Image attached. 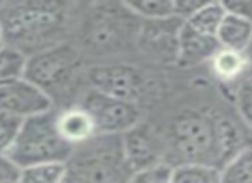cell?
Returning a JSON list of instances; mask_svg holds the SVG:
<instances>
[{
	"label": "cell",
	"instance_id": "cell-4",
	"mask_svg": "<svg viewBox=\"0 0 252 183\" xmlns=\"http://www.w3.org/2000/svg\"><path fill=\"white\" fill-rule=\"evenodd\" d=\"M79 62L81 57L77 48L63 43L28 57L24 77L45 91L55 105L57 94L63 93L76 82Z\"/></svg>",
	"mask_w": 252,
	"mask_h": 183
},
{
	"label": "cell",
	"instance_id": "cell-18",
	"mask_svg": "<svg viewBox=\"0 0 252 183\" xmlns=\"http://www.w3.org/2000/svg\"><path fill=\"white\" fill-rule=\"evenodd\" d=\"M233 101L244 127L252 132V72L235 84Z\"/></svg>",
	"mask_w": 252,
	"mask_h": 183
},
{
	"label": "cell",
	"instance_id": "cell-15",
	"mask_svg": "<svg viewBox=\"0 0 252 183\" xmlns=\"http://www.w3.org/2000/svg\"><path fill=\"white\" fill-rule=\"evenodd\" d=\"M126 9L132 16L143 17L153 23L175 19L173 17V0H141V2H126Z\"/></svg>",
	"mask_w": 252,
	"mask_h": 183
},
{
	"label": "cell",
	"instance_id": "cell-1",
	"mask_svg": "<svg viewBox=\"0 0 252 183\" xmlns=\"http://www.w3.org/2000/svg\"><path fill=\"white\" fill-rule=\"evenodd\" d=\"M74 3L50 0L0 2V29L3 45L33 57L67 43L74 26Z\"/></svg>",
	"mask_w": 252,
	"mask_h": 183
},
{
	"label": "cell",
	"instance_id": "cell-6",
	"mask_svg": "<svg viewBox=\"0 0 252 183\" xmlns=\"http://www.w3.org/2000/svg\"><path fill=\"white\" fill-rule=\"evenodd\" d=\"M88 89L117 100L136 103L143 91V77L129 65H94L86 70Z\"/></svg>",
	"mask_w": 252,
	"mask_h": 183
},
{
	"label": "cell",
	"instance_id": "cell-5",
	"mask_svg": "<svg viewBox=\"0 0 252 183\" xmlns=\"http://www.w3.org/2000/svg\"><path fill=\"white\" fill-rule=\"evenodd\" d=\"M77 105L93 118L98 135H124L139 125L141 110L136 103L105 96L96 91L86 89Z\"/></svg>",
	"mask_w": 252,
	"mask_h": 183
},
{
	"label": "cell",
	"instance_id": "cell-2",
	"mask_svg": "<svg viewBox=\"0 0 252 183\" xmlns=\"http://www.w3.org/2000/svg\"><path fill=\"white\" fill-rule=\"evenodd\" d=\"M74 147L60 137L55 125V108L26 118L7 154L19 168L41 163H69Z\"/></svg>",
	"mask_w": 252,
	"mask_h": 183
},
{
	"label": "cell",
	"instance_id": "cell-24",
	"mask_svg": "<svg viewBox=\"0 0 252 183\" xmlns=\"http://www.w3.org/2000/svg\"><path fill=\"white\" fill-rule=\"evenodd\" d=\"M62 183H91V182H88L84 177H81V175H77L76 171H72V170L67 168V175H65V178H63Z\"/></svg>",
	"mask_w": 252,
	"mask_h": 183
},
{
	"label": "cell",
	"instance_id": "cell-13",
	"mask_svg": "<svg viewBox=\"0 0 252 183\" xmlns=\"http://www.w3.org/2000/svg\"><path fill=\"white\" fill-rule=\"evenodd\" d=\"M223 17H225V9H223L221 2H204L201 9H197L186 21V24L204 36L216 38Z\"/></svg>",
	"mask_w": 252,
	"mask_h": 183
},
{
	"label": "cell",
	"instance_id": "cell-23",
	"mask_svg": "<svg viewBox=\"0 0 252 183\" xmlns=\"http://www.w3.org/2000/svg\"><path fill=\"white\" fill-rule=\"evenodd\" d=\"M204 2L199 0H173V17L180 23H186Z\"/></svg>",
	"mask_w": 252,
	"mask_h": 183
},
{
	"label": "cell",
	"instance_id": "cell-21",
	"mask_svg": "<svg viewBox=\"0 0 252 183\" xmlns=\"http://www.w3.org/2000/svg\"><path fill=\"white\" fill-rule=\"evenodd\" d=\"M21 168L9 154H0V183H19Z\"/></svg>",
	"mask_w": 252,
	"mask_h": 183
},
{
	"label": "cell",
	"instance_id": "cell-22",
	"mask_svg": "<svg viewBox=\"0 0 252 183\" xmlns=\"http://www.w3.org/2000/svg\"><path fill=\"white\" fill-rule=\"evenodd\" d=\"M221 3L226 14L252 23V0H232V2H221Z\"/></svg>",
	"mask_w": 252,
	"mask_h": 183
},
{
	"label": "cell",
	"instance_id": "cell-10",
	"mask_svg": "<svg viewBox=\"0 0 252 183\" xmlns=\"http://www.w3.org/2000/svg\"><path fill=\"white\" fill-rule=\"evenodd\" d=\"M208 67L218 82L235 86L251 72V57L242 52L218 48L208 62Z\"/></svg>",
	"mask_w": 252,
	"mask_h": 183
},
{
	"label": "cell",
	"instance_id": "cell-3",
	"mask_svg": "<svg viewBox=\"0 0 252 183\" xmlns=\"http://www.w3.org/2000/svg\"><path fill=\"white\" fill-rule=\"evenodd\" d=\"M67 168L91 183H129L134 173L124 153L122 135H96L76 147Z\"/></svg>",
	"mask_w": 252,
	"mask_h": 183
},
{
	"label": "cell",
	"instance_id": "cell-19",
	"mask_svg": "<svg viewBox=\"0 0 252 183\" xmlns=\"http://www.w3.org/2000/svg\"><path fill=\"white\" fill-rule=\"evenodd\" d=\"M172 164L156 163L146 168L136 170L129 183H170L172 182Z\"/></svg>",
	"mask_w": 252,
	"mask_h": 183
},
{
	"label": "cell",
	"instance_id": "cell-16",
	"mask_svg": "<svg viewBox=\"0 0 252 183\" xmlns=\"http://www.w3.org/2000/svg\"><path fill=\"white\" fill-rule=\"evenodd\" d=\"M67 175L65 163H41L21 168L19 183H62Z\"/></svg>",
	"mask_w": 252,
	"mask_h": 183
},
{
	"label": "cell",
	"instance_id": "cell-11",
	"mask_svg": "<svg viewBox=\"0 0 252 183\" xmlns=\"http://www.w3.org/2000/svg\"><path fill=\"white\" fill-rule=\"evenodd\" d=\"M216 41L220 48L247 53L252 45V23L225 12L216 33Z\"/></svg>",
	"mask_w": 252,
	"mask_h": 183
},
{
	"label": "cell",
	"instance_id": "cell-7",
	"mask_svg": "<svg viewBox=\"0 0 252 183\" xmlns=\"http://www.w3.org/2000/svg\"><path fill=\"white\" fill-rule=\"evenodd\" d=\"M53 108L55 105L50 96L26 77L0 84V111L26 120L52 111Z\"/></svg>",
	"mask_w": 252,
	"mask_h": 183
},
{
	"label": "cell",
	"instance_id": "cell-20",
	"mask_svg": "<svg viewBox=\"0 0 252 183\" xmlns=\"http://www.w3.org/2000/svg\"><path fill=\"white\" fill-rule=\"evenodd\" d=\"M24 120L5 111H0V154H7L16 142V137Z\"/></svg>",
	"mask_w": 252,
	"mask_h": 183
},
{
	"label": "cell",
	"instance_id": "cell-9",
	"mask_svg": "<svg viewBox=\"0 0 252 183\" xmlns=\"http://www.w3.org/2000/svg\"><path fill=\"white\" fill-rule=\"evenodd\" d=\"M216 38L204 36L182 23L177 31V57L179 62L187 67L208 63L218 50Z\"/></svg>",
	"mask_w": 252,
	"mask_h": 183
},
{
	"label": "cell",
	"instance_id": "cell-25",
	"mask_svg": "<svg viewBox=\"0 0 252 183\" xmlns=\"http://www.w3.org/2000/svg\"><path fill=\"white\" fill-rule=\"evenodd\" d=\"M3 47V36H2V29H0V48Z\"/></svg>",
	"mask_w": 252,
	"mask_h": 183
},
{
	"label": "cell",
	"instance_id": "cell-12",
	"mask_svg": "<svg viewBox=\"0 0 252 183\" xmlns=\"http://www.w3.org/2000/svg\"><path fill=\"white\" fill-rule=\"evenodd\" d=\"M220 183H252V142L220 166Z\"/></svg>",
	"mask_w": 252,
	"mask_h": 183
},
{
	"label": "cell",
	"instance_id": "cell-27",
	"mask_svg": "<svg viewBox=\"0 0 252 183\" xmlns=\"http://www.w3.org/2000/svg\"><path fill=\"white\" fill-rule=\"evenodd\" d=\"M251 72H252V58H251Z\"/></svg>",
	"mask_w": 252,
	"mask_h": 183
},
{
	"label": "cell",
	"instance_id": "cell-17",
	"mask_svg": "<svg viewBox=\"0 0 252 183\" xmlns=\"http://www.w3.org/2000/svg\"><path fill=\"white\" fill-rule=\"evenodd\" d=\"M28 57L17 48L3 45L0 48V84L24 77Z\"/></svg>",
	"mask_w": 252,
	"mask_h": 183
},
{
	"label": "cell",
	"instance_id": "cell-14",
	"mask_svg": "<svg viewBox=\"0 0 252 183\" xmlns=\"http://www.w3.org/2000/svg\"><path fill=\"white\" fill-rule=\"evenodd\" d=\"M170 183H220V168L204 163L175 164Z\"/></svg>",
	"mask_w": 252,
	"mask_h": 183
},
{
	"label": "cell",
	"instance_id": "cell-8",
	"mask_svg": "<svg viewBox=\"0 0 252 183\" xmlns=\"http://www.w3.org/2000/svg\"><path fill=\"white\" fill-rule=\"evenodd\" d=\"M55 125L60 137L74 149L84 146L98 135L93 118L77 103L55 108Z\"/></svg>",
	"mask_w": 252,
	"mask_h": 183
},
{
	"label": "cell",
	"instance_id": "cell-26",
	"mask_svg": "<svg viewBox=\"0 0 252 183\" xmlns=\"http://www.w3.org/2000/svg\"><path fill=\"white\" fill-rule=\"evenodd\" d=\"M247 55H249V57L252 58V45H251V48H249V52H247Z\"/></svg>",
	"mask_w": 252,
	"mask_h": 183
}]
</instances>
